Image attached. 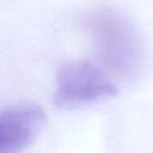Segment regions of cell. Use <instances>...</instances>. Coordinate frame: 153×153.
Listing matches in <instances>:
<instances>
[{
	"label": "cell",
	"mask_w": 153,
	"mask_h": 153,
	"mask_svg": "<svg viewBox=\"0 0 153 153\" xmlns=\"http://www.w3.org/2000/svg\"><path fill=\"white\" fill-rule=\"evenodd\" d=\"M79 26L91 39L100 65L120 81H132L144 66V46L137 30L117 10L106 5L86 11Z\"/></svg>",
	"instance_id": "6da1fadb"
},
{
	"label": "cell",
	"mask_w": 153,
	"mask_h": 153,
	"mask_svg": "<svg viewBox=\"0 0 153 153\" xmlns=\"http://www.w3.org/2000/svg\"><path fill=\"white\" fill-rule=\"evenodd\" d=\"M116 95L117 86L103 67L89 61H75L59 69L53 102L59 109H79Z\"/></svg>",
	"instance_id": "7a4b0ae2"
},
{
	"label": "cell",
	"mask_w": 153,
	"mask_h": 153,
	"mask_svg": "<svg viewBox=\"0 0 153 153\" xmlns=\"http://www.w3.org/2000/svg\"><path fill=\"white\" fill-rule=\"evenodd\" d=\"M47 116L36 103L12 105L0 110V153H13L30 146L42 133Z\"/></svg>",
	"instance_id": "3957f363"
}]
</instances>
